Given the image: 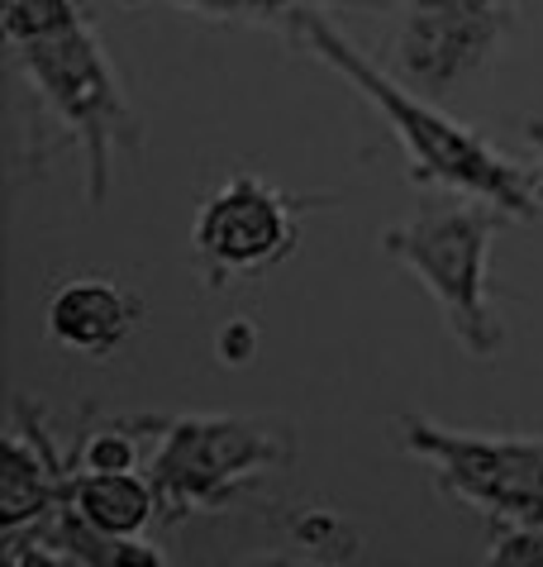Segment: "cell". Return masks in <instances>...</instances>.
Segmentation results:
<instances>
[{
    "mask_svg": "<svg viewBox=\"0 0 543 567\" xmlns=\"http://www.w3.org/2000/svg\"><path fill=\"white\" fill-rule=\"evenodd\" d=\"M387 72L453 105L501 62L520 29V0H387Z\"/></svg>",
    "mask_w": 543,
    "mask_h": 567,
    "instance_id": "5b68a950",
    "label": "cell"
},
{
    "mask_svg": "<svg viewBox=\"0 0 543 567\" xmlns=\"http://www.w3.org/2000/svg\"><path fill=\"white\" fill-rule=\"evenodd\" d=\"M325 200L281 192L258 172L225 177L201 200L196 225H191V262H196L201 287L225 291L234 281L267 277L272 267L296 258L300 219L315 206H325Z\"/></svg>",
    "mask_w": 543,
    "mask_h": 567,
    "instance_id": "52a82bcc",
    "label": "cell"
},
{
    "mask_svg": "<svg viewBox=\"0 0 543 567\" xmlns=\"http://www.w3.org/2000/svg\"><path fill=\"white\" fill-rule=\"evenodd\" d=\"M143 320V301L139 291L120 287L105 272H86V277H68L62 287L48 296L43 310V329L58 349H68L76 358H110L134 339V329Z\"/></svg>",
    "mask_w": 543,
    "mask_h": 567,
    "instance_id": "9c48e42d",
    "label": "cell"
},
{
    "mask_svg": "<svg viewBox=\"0 0 543 567\" xmlns=\"http://www.w3.org/2000/svg\"><path fill=\"white\" fill-rule=\"evenodd\" d=\"M143 424L148 420H134V424H110V430H95L86 434L82 453H76V467H139V453H143Z\"/></svg>",
    "mask_w": 543,
    "mask_h": 567,
    "instance_id": "7c38bea8",
    "label": "cell"
},
{
    "mask_svg": "<svg viewBox=\"0 0 543 567\" xmlns=\"http://www.w3.org/2000/svg\"><path fill=\"white\" fill-rule=\"evenodd\" d=\"M296 463V430L272 415H172L157 424L148 477L157 519L182 525L191 515L229 511L258 477H277Z\"/></svg>",
    "mask_w": 543,
    "mask_h": 567,
    "instance_id": "277c9868",
    "label": "cell"
},
{
    "mask_svg": "<svg viewBox=\"0 0 543 567\" xmlns=\"http://www.w3.org/2000/svg\"><path fill=\"white\" fill-rule=\"evenodd\" d=\"M0 39L14 76L39 101L43 124L58 130L53 148H82L86 200L105 206L120 157L143 153V120L91 0H0Z\"/></svg>",
    "mask_w": 543,
    "mask_h": 567,
    "instance_id": "6da1fadb",
    "label": "cell"
},
{
    "mask_svg": "<svg viewBox=\"0 0 543 567\" xmlns=\"http://www.w3.org/2000/svg\"><path fill=\"white\" fill-rule=\"evenodd\" d=\"M72 519H82L91 534L120 544V539H139L148 529V519H157V492L153 477L139 467H76L62 492V506Z\"/></svg>",
    "mask_w": 543,
    "mask_h": 567,
    "instance_id": "30bf717a",
    "label": "cell"
},
{
    "mask_svg": "<svg viewBox=\"0 0 543 567\" xmlns=\"http://www.w3.org/2000/svg\"><path fill=\"white\" fill-rule=\"evenodd\" d=\"M520 130H524V144H530L534 153V186H539V196H543V115H524L520 120Z\"/></svg>",
    "mask_w": 543,
    "mask_h": 567,
    "instance_id": "9a60e30c",
    "label": "cell"
},
{
    "mask_svg": "<svg viewBox=\"0 0 543 567\" xmlns=\"http://www.w3.org/2000/svg\"><path fill=\"white\" fill-rule=\"evenodd\" d=\"M401 444L434 467V486L491 529L543 525V434H468L406 411Z\"/></svg>",
    "mask_w": 543,
    "mask_h": 567,
    "instance_id": "8992f818",
    "label": "cell"
},
{
    "mask_svg": "<svg viewBox=\"0 0 543 567\" xmlns=\"http://www.w3.org/2000/svg\"><path fill=\"white\" fill-rule=\"evenodd\" d=\"M486 563L496 567H543V525L534 529H496Z\"/></svg>",
    "mask_w": 543,
    "mask_h": 567,
    "instance_id": "4fadbf2b",
    "label": "cell"
},
{
    "mask_svg": "<svg viewBox=\"0 0 543 567\" xmlns=\"http://www.w3.org/2000/svg\"><path fill=\"white\" fill-rule=\"evenodd\" d=\"M291 43L306 49L315 62H325L329 72H339L358 96L391 124V134L406 148V177L414 186L443 196H472L486 206L505 210L515 225H530L543 215V196L534 186V172L520 167L515 157H505L491 138H482L472 124L449 115V105L420 96L406 82H396L387 68H377L367 53L354 49V39L344 29H334L325 10H300L291 20Z\"/></svg>",
    "mask_w": 543,
    "mask_h": 567,
    "instance_id": "7a4b0ae2",
    "label": "cell"
},
{
    "mask_svg": "<svg viewBox=\"0 0 543 567\" xmlns=\"http://www.w3.org/2000/svg\"><path fill=\"white\" fill-rule=\"evenodd\" d=\"M253 353H258V329L244 315H234V320L215 334V358L225 362V368H248Z\"/></svg>",
    "mask_w": 543,
    "mask_h": 567,
    "instance_id": "5bb4252c",
    "label": "cell"
},
{
    "mask_svg": "<svg viewBox=\"0 0 543 567\" xmlns=\"http://www.w3.org/2000/svg\"><path fill=\"white\" fill-rule=\"evenodd\" d=\"M124 10L143 6H163L191 14V20H211V24H263V29H291L300 10H387V0H115Z\"/></svg>",
    "mask_w": 543,
    "mask_h": 567,
    "instance_id": "8fae6325",
    "label": "cell"
},
{
    "mask_svg": "<svg viewBox=\"0 0 543 567\" xmlns=\"http://www.w3.org/2000/svg\"><path fill=\"white\" fill-rule=\"evenodd\" d=\"M72 463L58 458L34 401H14L10 424L0 434V534L20 539L58 515Z\"/></svg>",
    "mask_w": 543,
    "mask_h": 567,
    "instance_id": "ba28073f",
    "label": "cell"
},
{
    "mask_svg": "<svg viewBox=\"0 0 543 567\" xmlns=\"http://www.w3.org/2000/svg\"><path fill=\"white\" fill-rule=\"evenodd\" d=\"M505 225L515 219L486 200L449 196L429 200L410 219L377 234L381 254L401 262L429 291V301L443 315V329L477 362L501 358L505 349V324L491 306V244Z\"/></svg>",
    "mask_w": 543,
    "mask_h": 567,
    "instance_id": "3957f363",
    "label": "cell"
}]
</instances>
